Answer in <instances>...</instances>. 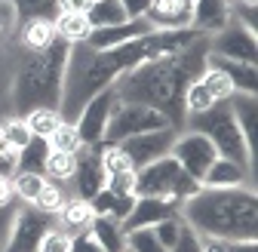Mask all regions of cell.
<instances>
[{"instance_id":"6da1fadb","label":"cell","mask_w":258,"mask_h":252,"mask_svg":"<svg viewBox=\"0 0 258 252\" xmlns=\"http://www.w3.org/2000/svg\"><path fill=\"white\" fill-rule=\"evenodd\" d=\"M203 34H197L194 28L181 31H151V34L129 40L114 49H89L86 43H71L68 68H64V86H61V102L58 114L64 123H74L80 108L95 96L99 89L111 86L120 80L126 71H133L136 65L154 58V55H169L181 52L190 43H197Z\"/></svg>"},{"instance_id":"7a4b0ae2","label":"cell","mask_w":258,"mask_h":252,"mask_svg":"<svg viewBox=\"0 0 258 252\" xmlns=\"http://www.w3.org/2000/svg\"><path fill=\"white\" fill-rule=\"evenodd\" d=\"M206 52H209V37H200L197 43H190L181 52L154 55L142 61L133 71H126L120 80H114L117 99L154 108L169 120V126L181 130L184 126V111H181L184 86L206 68Z\"/></svg>"},{"instance_id":"3957f363","label":"cell","mask_w":258,"mask_h":252,"mask_svg":"<svg viewBox=\"0 0 258 252\" xmlns=\"http://www.w3.org/2000/svg\"><path fill=\"white\" fill-rule=\"evenodd\" d=\"M178 215L187 228H194L206 240H258L255 187H200L178 206Z\"/></svg>"},{"instance_id":"277c9868","label":"cell","mask_w":258,"mask_h":252,"mask_svg":"<svg viewBox=\"0 0 258 252\" xmlns=\"http://www.w3.org/2000/svg\"><path fill=\"white\" fill-rule=\"evenodd\" d=\"M68 55L71 43L61 37H55L40 52H22L10 80V99L19 114H28L34 108H58Z\"/></svg>"},{"instance_id":"5b68a950","label":"cell","mask_w":258,"mask_h":252,"mask_svg":"<svg viewBox=\"0 0 258 252\" xmlns=\"http://www.w3.org/2000/svg\"><path fill=\"white\" fill-rule=\"evenodd\" d=\"M184 130H194L212 142V148L218 151V157H228V160L246 163L249 169H255V154L249 151V145L243 142V133L234 120V111L228 102H215L209 111L194 114L184 120Z\"/></svg>"},{"instance_id":"8992f818","label":"cell","mask_w":258,"mask_h":252,"mask_svg":"<svg viewBox=\"0 0 258 252\" xmlns=\"http://www.w3.org/2000/svg\"><path fill=\"white\" fill-rule=\"evenodd\" d=\"M203 184L197 178H190L169 154L136 172V197H160V200H169V203L181 206Z\"/></svg>"},{"instance_id":"52a82bcc","label":"cell","mask_w":258,"mask_h":252,"mask_svg":"<svg viewBox=\"0 0 258 252\" xmlns=\"http://www.w3.org/2000/svg\"><path fill=\"white\" fill-rule=\"evenodd\" d=\"M169 126V120L145 105H133V102H120L111 114L108 123V133H105V145H120L123 139H133L142 133H154V130H163Z\"/></svg>"},{"instance_id":"ba28073f","label":"cell","mask_w":258,"mask_h":252,"mask_svg":"<svg viewBox=\"0 0 258 252\" xmlns=\"http://www.w3.org/2000/svg\"><path fill=\"white\" fill-rule=\"evenodd\" d=\"M117 105H120V99H117V89L111 83V86L99 89L80 108L74 126H77V133H80V139H83L86 148H102L105 145V133H108V123H111V114H114Z\"/></svg>"},{"instance_id":"9c48e42d","label":"cell","mask_w":258,"mask_h":252,"mask_svg":"<svg viewBox=\"0 0 258 252\" xmlns=\"http://www.w3.org/2000/svg\"><path fill=\"white\" fill-rule=\"evenodd\" d=\"M169 157H172V160H175L190 178L203 181V175H206V169L212 166V160L218 157V151L212 148V142H209L206 136L194 133V130H178Z\"/></svg>"},{"instance_id":"30bf717a","label":"cell","mask_w":258,"mask_h":252,"mask_svg":"<svg viewBox=\"0 0 258 252\" xmlns=\"http://www.w3.org/2000/svg\"><path fill=\"white\" fill-rule=\"evenodd\" d=\"M55 225V215L49 212H40L37 206H22L16 222H13V231L4 243L0 252H37L43 234Z\"/></svg>"},{"instance_id":"8fae6325","label":"cell","mask_w":258,"mask_h":252,"mask_svg":"<svg viewBox=\"0 0 258 252\" xmlns=\"http://www.w3.org/2000/svg\"><path fill=\"white\" fill-rule=\"evenodd\" d=\"M175 126H163V130H154V133H142V136H133V139H123L117 148L126 154V160L133 163V169L139 172L142 166L160 160L172 151V142H175Z\"/></svg>"},{"instance_id":"7c38bea8","label":"cell","mask_w":258,"mask_h":252,"mask_svg":"<svg viewBox=\"0 0 258 252\" xmlns=\"http://www.w3.org/2000/svg\"><path fill=\"white\" fill-rule=\"evenodd\" d=\"M209 52L218 58L243 61V65H255V31L243 28L240 22H231L228 28H221L218 34L209 37Z\"/></svg>"},{"instance_id":"4fadbf2b","label":"cell","mask_w":258,"mask_h":252,"mask_svg":"<svg viewBox=\"0 0 258 252\" xmlns=\"http://www.w3.org/2000/svg\"><path fill=\"white\" fill-rule=\"evenodd\" d=\"M151 22L148 19H129V22H120V25H111V28H92L89 37H86V46L89 49H114V46H123L129 40H139L145 34H151Z\"/></svg>"},{"instance_id":"5bb4252c","label":"cell","mask_w":258,"mask_h":252,"mask_svg":"<svg viewBox=\"0 0 258 252\" xmlns=\"http://www.w3.org/2000/svg\"><path fill=\"white\" fill-rule=\"evenodd\" d=\"M234 22L231 16V0H194L190 7V28L203 37L218 34L221 28Z\"/></svg>"},{"instance_id":"9a60e30c","label":"cell","mask_w":258,"mask_h":252,"mask_svg":"<svg viewBox=\"0 0 258 252\" xmlns=\"http://www.w3.org/2000/svg\"><path fill=\"white\" fill-rule=\"evenodd\" d=\"M200 184L203 187H255V169H249L246 163L228 160V157H215Z\"/></svg>"},{"instance_id":"2e32d148","label":"cell","mask_w":258,"mask_h":252,"mask_svg":"<svg viewBox=\"0 0 258 252\" xmlns=\"http://www.w3.org/2000/svg\"><path fill=\"white\" fill-rule=\"evenodd\" d=\"M178 215V206L169 203V200H160V197H136L133 203V212L123 218V231H139V228H154L157 222L163 218H172Z\"/></svg>"},{"instance_id":"e0dca14e","label":"cell","mask_w":258,"mask_h":252,"mask_svg":"<svg viewBox=\"0 0 258 252\" xmlns=\"http://www.w3.org/2000/svg\"><path fill=\"white\" fill-rule=\"evenodd\" d=\"M145 19L154 31H181L190 28V7H184L181 0H151Z\"/></svg>"},{"instance_id":"ac0fdd59","label":"cell","mask_w":258,"mask_h":252,"mask_svg":"<svg viewBox=\"0 0 258 252\" xmlns=\"http://www.w3.org/2000/svg\"><path fill=\"white\" fill-rule=\"evenodd\" d=\"M74 181H77V197L80 200H89L99 187H105V169H102V160H99V148H86L77 157Z\"/></svg>"},{"instance_id":"d6986e66","label":"cell","mask_w":258,"mask_h":252,"mask_svg":"<svg viewBox=\"0 0 258 252\" xmlns=\"http://www.w3.org/2000/svg\"><path fill=\"white\" fill-rule=\"evenodd\" d=\"M206 65L218 68L224 77H228L231 86H234V92L258 96V71H255V65H243V61H231V58H218L212 52H206Z\"/></svg>"},{"instance_id":"ffe728a7","label":"cell","mask_w":258,"mask_h":252,"mask_svg":"<svg viewBox=\"0 0 258 252\" xmlns=\"http://www.w3.org/2000/svg\"><path fill=\"white\" fill-rule=\"evenodd\" d=\"M133 203H136V194H117L111 187H99V191L89 197V206H92L95 215H108L120 225H123V218L133 212Z\"/></svg>"},{"instance_id":"44dd1931","label":"cell","mask_w":258,"mask_h":252,"mask_svg":"<svg viewBox=\"0 0 258 252\" xmlns=\"http://www.w3.org/2000/svg\"><path fill=\"white\" fill-rule=\"evenodd\" d=\"M234 120L243 133V142L249 145V151L255 154V120H258V96H246V92H234L228 99Z\"/></svg>"},{"instance_id":"7402d4cb","label":"cell","mask_w":258,"mask_h":252,"mask_svg":"<svg viewBox=\"0 0 258 252\" xmlns=\"http://www.w3.org/2000/svg\"><path fill=\"white\" fill-rule=\"evenodd\" d=\"M92 234V240L99 243L105 252H126V231L120 228V222L108 215H92V222L86 228Z\"/></svg>"},{"instance_id":"603a6c76","label":"cell","mask_w":258,"mask_h":252,"mask_svg":"<svg viewBox=\"0 0 258 252\" xmlns=\"http://www.w3.org/2000/svg\"><path fill=\"white\" fill-rule=\"evenodd\" d=\"M92 206H89V200H80V197H74V200H64L61 203V209L55 212V218L61 222V228L68 231V234H80V231H86L89 228V222H92Z\"/></svg>"},{"instance_id":"cb8c5ba5","label":"cell","mask_w":258,"mask_h":252,"mask_svg":"<svg viewBox=\"0 0 258 252\" xmlns=\"http://www.w3.org/2000/svg\"><path fill=\"white\" fill-rule=\"evenodd\" d=\"M19 37L25 52H40L55 40V25L49 19H34V22H25L19 25Z\"/></svg>"},{"instance_id":"d4e9b609","label":"cell","mask_w":258,"mask_h":252,"mask_svg":"<svg viewBox=\"0 0 258 252\" xmlns=\"http://www.w3.org/2000/svg\"><path fill=\"white\" fill-rule=\"evenodd\" d=\"M52 25H55V37L68 40V43H86L89 31H92L89 19L80 16V13H58L52 19Z\"/></svg>"},{"instance_id":"484cf974","label":"cell","mask_w":258,"mask_h":252,"mask_svg":"<svg viewBox=\"0 0 258 252\" xmlns=\"http://www.w3.org/2000/svg\"><path fill=\"white\" fill-rule=\"evenodd\" d=\"M49 142L46 139H31L19 154H16V172H40L46 166V157H49Z\"/></svg>"},{"instance_id":"4316f807","label":"cell","mask_w":258,"mask_h":252,"mask_svg":"<svg viewBox=\"0 0 258 252\" xmlns=\"http://www.w3.org/2000/svg\"><path fill=\"white\" fill-rule=\"evenodd\" d=\"M22 120H25V126H28L31 139H49V136L58 130L61 114H58V108H34V111L22 114Z\"/></svg>"},{"instance_id":"83f0119b","label":"cell","mask_w":258,"mask_h":252,"mask_svg":"<svg viewBox=\"0 0 258 252\" xmlns=\"http://www.w3.org/2000/svg\"><path fill=\"white\" fill-rule=\"evenodd\" d=\"M212 105H215V99H212V92L203 86L200 74L194 77V80H187V86H184V96H181V111H184V120H187V117H194V114H203V111H209Z\"/></svg>"},{"instance_id":"f1b7e54d","label":"cell","mask_w":258,"mask_h":252,"mask_svg":"<svg viewBox=\"0 0 258 252\" xmlns=\"http://www.w3.org/2000/svg\"><path fill=\"white\" fill-rule=\"evenodd\" d=\"M86 19H89L92 28H111V25L129 22V16H126V10H123L120 0H92Z\"/></svg>"},{"instance_id":"f546056e","label":"cell","mask_w":258,"mask_h":252,"mask_svg":"<svg viewBox=\"0 0 258 252\" xmlns=\"http://www.w3.org/2000/svg\"><path fill=\"white\" fill-rule=\"evenodd\" d=\"M46 175L40 172H13V191H16V200L25 203V206H34L40 191L46 187Z\"/></svg>"},{"instance_id":"4dcf8cb0","label":"cell","mask_w":258,"mask_h":252,"mask_svg":"<svg viewBox=\"0 0 258 252\" xmlns=\"http://www.w3.org/2000/svg\"><path fill=\"white\" fill-rule=\"evenodd\" d=\"M13 10H16V19L19 25L25 22H34V19H55L58 16V4L55 0H10Z\"/></svg>"},{"instance_id":"1f68e13d","label":"cell","mask_w":258,"mask_h":252,"mask_svg":"<svg viewBox=\"0 0 258 252\" xmlns=\"http://www.w3.org/2000/svg\"><path fill=\"white\" fill-rule=\"evenodd\" d=\"M49 142V148L52 151H61V154H74V157H80L83 151H86V145H83V139H80V133H77V126L74 123H58V130L46 139Z\"/></svg>"},{"instance_id":"d6a6232c","label":"cell","mask_w":258,"mask_h":252,"mask_svg":"<svg viewBox=\"0 0 258 252\" xmlns=\"http://www.w3.org/2000/svg\"><path fill=\"white\" fill-rule=\"evenodd\" d=\"M74 172H77V157H74V154L49 151V157H46V166H43V175H46L49 181H58V184H64V181H71V178H74Z\"/></svg>"},{"instance_id":"836d02e7","label":"cell","mask_w":258,"mask_h":252,"mask_svg":"<svg viewBox=\"0 0 258 252\" xmlns=\"http://www.w3.org/2000/svg\"><path fill=\"white\" fill-rule=\"evenodd\" d=\"M126 252H169V249L157 240L151 228H139V231H126Z\"/></svg>"},{"instance_id":"e575fe53","label":"cell","mask_w":258,"mask_h":252,"mask_svg":"<svg viewBox=\"0 0 258 252\" xmlns=\"http://www.w3.org/2000/svg\"><path fill=\"white\" fill-rule=\"evenodd\" d=\"M200 80H203V86L212 92V99H215V102H228V99L234 96V86H231V80L224 77L218 68H209V65H206V68L200 71Z\"/></svg>"},{"instance_id":"d590c367","label":"cell","mask_w":258,"mask_h":252,"mask_svg":"<svg viewBox=\"0 0 258 252\" xmlns=\"http://www.w3.org/2000/svg\"><path fill=\"white\" fill-rule=\"evenodd\" d=\"M0 133H4L7 145H10L16 154L31 142V133H28V126H25L22 117H4V120H0Z\"/></svg>"},{"instance_id":"8d00e7d4","label":"cell","mask_w":258,"mask_h":252,"mask_svg":"<svg viewBox=\"0 0 258 252\" xmlns=\"http://www.w3.org/2000/svg\"><path fill=\"white\" fill-rule=\"evenodd\" d=\"M64 200H68V197H64V191H61V184L58 181H46V187H43V191H40V197H37V209L40 212H49V215H55L58 209H61V203Z\"/></svg>"},{"instance_id":"74e56055","label":"cell","mask_w":258,"mask_h":252,"mask_svg":"<svg viewBox=\"0 0 258 252\" xmlns=\"http://www.w3.org/2000/svg\"><path fill=\"white\" fill-rule=\"evenodd\" d=\"M71 237H74V234H68L64 228H55V225H52V228L43 234L37 252H71Z\"/></svg>"},{"instance_id":"f35d334b","label":"cell","mask_w":258,"mask_h":252,"mask_svg":"<svg viewBox=\"0 0 258 252\" xmlns=\"http://www.w3.org/2000/svg\"><path fill=\"white\" fill-rule=\"evenodd\" d=\"M181 225H184V222H181V215H172V218H163V222H157L151 231L157 234V240L163 243L166 249H172V243H175L178 234H181Z\"/></svg>"},{"instance_id":"ab89813d","label":"cell","mask_w":258,"mask_h":252,"mask_svg":"<svg viewBox=\"0 0 258 252\" xmlns=\"http://www.w3.org/2000/svg\"><path fill=\"white\" fill-rule=\"evenodd\" d=\"M105 187L117 194H136V169H123L114 175H105Z\"/></svg>"},{"instance_id":"60d3db41","label":"cell","mask_w":258,"mask_h":252,"mask_svg":"<svg viewBox=\"0 0 258 252\" xmlns=\"http://www.w3.org/2000/svg\"><path fill=\"white\" fill-rule=\"evenodd\" d=\"M169 252H203V237L194 231V228L181 225V234H178V240L172 243Z\"/></svg>"},{"instance_id":"b9f144b4","label":"cell","mask_w":258,"mask_h":252,"mask_svg":"<svg viewBox=\"0 0 258 252\" xmlns=\"http://www.w3.org/2000/svg\"><path fill=\"white\" fill-rule=\"evenodd\" d=\"M19 28V19H16V10L10 0H0V46H4V40L13 34V31Z\"/></svg>"},{"instance_id":"7bdbcfd3","label":"cell","mask_w":258,"mask_h":252,"mask_svg":"<svg viewBox=\"0 0 258 252\" xmlns=\"http://www.w3.org/2000/svg\"><path fill=\"white\" fill-rule=\"evenodd\" d=\"M16 215H19V206L16 203H0V246L7 243L10 231H13V222H16Z\"/></svg>"},{"instance_id":"ee69618b","label":"cell","mask_w":258,"mask_h":252,"mask_svg":"<svg viewBox=\"0 0 258 252\" xmlns=\"http://www.w3.org/2000/svg\"><path fill=\"white\" fill-rule=\"evenodd\" d=\"M71 252H105V249L92 240V234H89V231H80V234H74V237H71Z\"/></svg>"},{"instance_id":"f6af8a7d","label":"cell","mask_w":258,"mask_h":252,"mask_svg":"<svg viewBox=\"0 0 258 252\" xmlns=\"http://www.w3.org/2000/svg\"><path fill=\"white\" fill-rule=\"evenodd\" d=\"M120 4H123L129 19H145L148 10H151V0H120Z\"/></svg>"},{"instance_id":"bcb514c9","label":"cell","mask_w":258,"mask_h":252,"mask_svg":"<svg viewBox=\"0 0 258 252\" xmlns=\"http://www.w3.org/2000/svg\"><path fill=\"white\" fill-rule=\"evenodd\" d=\"M55 4H58V13H80V16H86L89 7H92V0H55Z\"/></svg>"},{"instance_id":"7dc6e473","label":"cell","mask_w":258,"mask_h":252,"mask_svg":"<svg viewBox=\"0 0 258 252\" xmlns=\"http://www.w3.org/2000/svg\"><path fill=\"white\" fill-rule=\"evenodd\" d=\"M0 203H16V191H13V175H0Z\"/></svg>"},{"instance_id":"c3c4849f","label":"cell","mask_w":258,"mask_h":252,"mask_svg":"<svg viewBox=\"0 0 258 252\" xmlns=\"http://www.w3.org/2000/svg\"><path fill=\"white\" fill-rule=\"evenodd\" d=\"M224 252H258V240H240V243H224Z\"/></svg>"},{"instance_id":"681fc988","label":"cell","mask_w":258,"mask_h":252,"mask_svg":"<svg viewBox=\"0 0 258 252\" xmlns=\"http://www.w3.org/2000/svg\"><path fill=\"white\" fill-rule=\"evenodd\" d=\"M10 80H13V74H7L4 65H0V102H7V96H10ZM0 120H4V117H0Z\"/></svg>"},{"instance_id":"f907efd6","label":"cell","mask_w":258,"mask_h":252,"mask_svg":"<svg viewBox=\"0 0 258 252\" xmlns=\"http://www.w3.org/2000/svg\"><path fill=\"white\" fill-rule=\"evenodd\" d=\"M16 172V157L0 154V175H13Z\"/></svg>"},{"instance_id":"816d5d0a","label":"cell","mask_w":258,"mask_h":252,"mask_svg":"<svg viewBox=\"0 0 258 252\" xmlns=\"http://www.w3.org/2000/svg\"><path fill=\"white\" fill-rule=\"evenodd\" d=\"M234 4H243V7H255L258 0H234Z\"/></svg>"},{"instance_id":"f5cc1de1","label":"cell","mask_w":258,"mask_h":252,"mask_svg":"<svg viewBox=\"0 0 258 252\" xmlns=\"http://www.w3.org/2000/svg\"><path fill=\"white\" fill-rule=\"evenodd\" d=\"M181 4H184V7H194V0H181Z\"/></svg>"},{"instance_id":"db71d44e","label":"cell","mask_w":258,"mask_h":252,"mask_svg":"<svg viewBox=\"0 0 258 252\" xmlns=\"http://www.w3.org/2000/svg\"><path fill=\"white\" fill-rule=\"evenodd\" d=\"M0 249H4V246H0Z\"/></svg>"}]
</instances>
